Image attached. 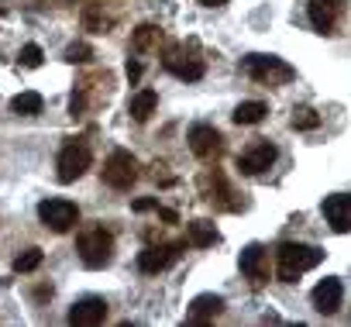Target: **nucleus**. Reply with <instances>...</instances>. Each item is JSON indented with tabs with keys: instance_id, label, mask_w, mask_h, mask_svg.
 Segmentation results:
<instances>
[{
	"instance_id": "f257e3e1",
	"label": "nucleus",
	"mask_w": 351,
	"mask_h": 327,
	"mask_svg": "<svg viewBox=\"0 0 351 327\" xmlns=\"http://www.w3.org/2000/svg\"><path fill=\"white\" fill-rule=\"evenodd\" d=\"M276 258H279V279H282V282H296L303 272H310L313 265L324 262V252H320L317 245L282 241L279 252H276Z\"/></svg>"
},
{
	"instance_id": "f03ea898",
	"label": "nucleus",
	"mask_w": 351,
	"mask_h": 327,
	"mask_svg": "<svg viewBox=\"0 0 351 327\" xmlns=\"http://www.w3.org/2000/svg\"><path fill=\"white\" fill-rule=\"evenodd\" d=\"M76 252H80V262L86 269H104L110 262V255H114V234L104 231V228H90V231L80 234Z\"/></svg>"
},
{
	"instance_id": "7ed1b4c3",
	"label": "nucleus",
	"mask_w": 351,
	"mask_h": 327,
	"mask_svg": "<svg viewBox=\"0 0 351 327\" xmlns=\"http://www.w3.org/2000/svg\"><path fill=\"white\" fill-rule=\"evenodd\" d=\"M245 73L258 83H269V86H282L289 80H296V69L289 62H282L279 56H248L245 59Z\"/></svg>"
},
{
	"instance_id": "20e7f679",
	"label": "nucleus",
	"mask_w": 351,
	"mask_h": 327,
	"mask_svg": "<svg viewBox=\"0 0 351 327\" xmlns=\"http://www.w3.org/2000/svg\"><path fill=\"white\" fill-rule=\"evenodd\" d=\"M38 217H42V224H45L49 231L66 234V231L76 228V221H80V207H76L73 200H66V197H49V200L38 204Z\"/></svg>"
},
{
	"instance_id": "39448f33",
	"label": "nucleus",
	"mask_w": 351,
	"mask_h": 327,
	"mask_svg": "<svg viewBox=\"0 0 351 327\" xmlns=\"http://www.w3.org/2000/svg\"><path fill=\"white\" fill-rule=\"evenodd\" d=\"M134 180H138V158L131 152H124V148L110 152L107 162H104V183L110 190H131Z\"/></svg>"
},
{
	"instance_id": "423d86ee",
	"label": "nucleus",
	"mask_w": 351,
	"mask_h": 327,
	"mask_svg": "<svg viewBox=\"0 0 351 327\" xmlns=\"http://www.w3.org/2000/svg\"><path fill=\"white\" fill-rule=\"evenodd\" d=\"M90 162H93L90 148H86L83 141H69V145L59 152V162H56V169H59L56 176H59V183H76L80 176H86Z\"/></svg>"
},
{
	"instance_id": "0eeeda50",
	"label": "nucleus",
	"mask_w": 351,
	"mask_h": 327,
	"mask_svg": "<svg viewBox=\"0 0 351 327\" xmlns=\"http://www.w3.org/2000/svg\"><path fill=\"white\" fill-rule=\"evenodd\" d=\"M107 320V300L104 296H83L69 306V324L73 327H97Z\"/></svg>"
},
{
	"instance_id": "6e6552de",
	"label": "nucleus",
	"mask_w": 351,
	"mask_h": 327,
	"mask_svg": "<svg viewBox=\"0 0 351 327\" xmlns=\"http://www.w3.org/2000/svg\"><path fill=\"white\" fill-rule=\"evenodd\" d=\"M306 14H310V25L320 35H334V28H337V21L344 14V0H310Z\"/></svg>"
},
{
	"instance_id": "1a4fd4ad",
	"label": "nucleus",
	"mask_w": 351,
	"mask_h": 327,
	"mask_svg": "<svg viewBox=\"0 0 351 327\" xmlns=\"http://www.w3.org/2000/svg\"><path fill=\"white\" fill-rule=\"evenodd\" d=\"M221 148H224V141H221V131L217 128H210V124H193L190 128V152L197 158L210 162V158L221 155Z\"/></svg>"
},
{
	"instance_id": "9d476101",
	"label": "nucleus",
	"mask_w": 351,
	"mask_h": 327,
	"mask_svg": "<svg viewBox=\"0 0 351 327\" xmlns=\"http://www.w3.org/2000/svg\"><path fill=\"white\" fill-rule=\"evenodd\" d=\"M272 162H276V145L272 141H255L241 158H238V169L245 176H262L265 169H272Z\"/></svg>"
},
{
	"instance_id": "9b49d317",
	"label": "nucleus",
	"mask_w": 351,
	"mask_h": 327,
	"mask_svg": "<svg viewBox=\"0 0 351 327\" xmlns=\"http://www.w3.org/2000/svg\"><path fill=\"white\" fill-rule=\"evenodd\" d=\"M324 221L337 231V234H348L351 231V193H334L324 200Z\"/></svg>"
},
{
	"instance_id": "f8f14e48",
	"label": "nucleus",
	"mask_w": 351,
	"mask_h": 327,
	"mask_svg": "<svg viewBox=\"0 0 351 327\" xmlns=\"http://www.w3.org/2000/svg\"><path fill=\"white\" fill-rule=\"evenodd\" d=\"M176 255H180V245H148L145 252H138V269L145 276H155V272L169 269L176 262Z\"/></svg>"
},
{
	"instance_id": "ddd939ff",
	"label": "nucleus",
	"mask_w": 351,
	"mask_h": 327,
	"mask_svg": "<svg viewBox=\"0 0 351 327\" xmlns=\"http://www.w3.org/2000/svg\"><path fill=\"white\" fill-rule=\"evenodd\" d=\"M241 272H245L255 286H262V282L269 279V252H265L258 241L245 245V252H241Z\"/></svg>"
},
{
	"instance_id": "4468645a",
	"label": "nucleus",
	"mask_w": 351,
	"mask_h": 327,
	"mask_svg": "<svg viewBox=\"0 0 351 327\" xmlns=\"http://www.w3.org/2000/svg\"><path fill=\"white\" fill-rule=\"evenodd\" d=\"M162 62H165V69H169L176 80L193 83V80H200V76H204V62H200V59H193V56H186V52H180V49H169Z\"/></svg>"
},
{
	"instance_id": "2eb2a0df",
	"label": "nucleus",
	"mask_w": 351,
	"mask_h": 327,
	"mask_svg": "<svg viewBox=\"0 0 351 327\" xmlns=\"http://www.w3.org/2000/svg\"><path fill=\"white\" fill-rule=\"evenodd\" d=\"M341 296H344V286H341V279H320L317 286H313V306L320 310V313H337V306H341Z\"/></svg>"
},
{
	"instance_id": "dca6fc26",
	"label": "nucleus",
	"mask_w": 351,
	"mask_h": 327,
	"mask_svg": "<svg viewBox=\"0 0 351 327\" xmlns=\"http://www.w3.org/2000/svg\"><path fill=\"white\" fill-rule=\"evenodd\" d=\"M221 310H224V296H217V293H200V296L190 303L186 320H190V324H204V320L217 317Z\"/></svg>"
},
{
	"instance_id": "f3484780",
	"label": "nucleus",
	"mask_w": 351,
	"mask_h": 327,
	"mask_svg": "<svg viewBox=\"0 0 351 327\" xmlns=\"http://www.w3.org/2000/svg\"><path fill=\"white\" fill-rule=\"evenodd\" d=\"M155 107H158V93H155V90H138V93L131 97V104H128V114H131L138 124H145V121L155 114Z\"/></svg>"
},
{
	"instance_id": "a211bd4d",
	"label": "nucleus",
	"mask_w": 351,
	"mask_h": 327,
	"mask_svg": "<svg viewBox=\"0 0 351 327\" xmlns=\"http://www.w3.org/2000/svg\"><path fill=\"white\" fill-rule=\"evenodd\" d=\"M265 114H269V104H265V100H245V104H238V107H234L231 121H234V124L252 128V124H262V121H265Z\"/></svg>"
},
{
	"instance_id": "6ab92c4d",
	"label": "nucleus",
	"mask_w": 351,
	"mask_h": 327,
	"mask_svg": "<svg viewBox=\"0 0 351 327\" xmlns=\"http://www.w3.org/2000/svg\"><path fill=\"white\" fill-rule=\"evenodd\" d=\"M186 241H190L193 248H210V245L221 241V234H217V228H214L210 221H193V224L186 228Z\"/></svg>"
},
{
	"instance_id": "aec40b11",
	"label": "nucleus",
	"mask_w": 351,
	"mask_h": 327,
	"mask_svg": "<svg viewBox=\"0 0 351 327\" xmlns=\"http://www.w3.org/2000/svg\"><path fill=\"white\" fill-rule=\"evenodd\" d=\"M42 107H45V100H42V93H35V90H25V93H18V97L11 100V110L21 114V117H35V114H42Z\"/></svg>"
},
{
	"instance_id": "412c9836",
	"label": "nucleus",
	"mask_w": 351,
	"mask_h": 327,
	"mask_svg": "<svg viewBox=\"0 0 351 327\" xmlns=\"http://www.w3.org/2000/svg\"><path fill=\"white\" fill-rule=\"evenodd\" d=\"M158 42H162V28H155V25H141L131 35V49L134 52H152V49H158Z\"/></svg>"
},
{
	"instance_id": "4be33fe9",
	"label": "nucleus",
	"mask_w": 351,
	"mask_h": 327,
	"mask_svg": "<svg viewBox=\"0 0 351 327\" xmlns=\"http://www.w3.org/2000/svg\"><path fill=\"white\" fill-rule=\"evenodd\" d=\"M289 124H293L296 131H313V128H320V114L310 110V107H296L293 117H289Z\"/></svg>"
},
{
	"instance_id": "5701e85b",
	"label": "nucleus",
	"mask_w": 351,
	"mask_h": 327,
	"mask_svg": "<svg viewBox=\"0 0 351 327\" xmlns=\"http://www.w3.org/2000/svg\"><path fill=\"white\" fill-rule=\"evenodd\" d=\"M38 265H42V248H25L14 258V272H35Z\"/></svg>"
},
{
	"instance_id": "b1692460",
	"label": "nucleus",
	"mask_w": 351,
	"mask_h": 327,
	"mask_svg": "<svg viewBox=\"0 0 351 327\" xmlns=\"http://www.w3.org/2000/svg\"><path fill=\"white\" fill-rule=\"evenodd\" d=\"M42 59H45V52H42L38 45H25V49H21V56H18V62H21L25 69H38V66H42Z\"/></svg>"
},
{
	"instance_id": "393cba45",
	"label": "nucleus",
	"mask_w": 351,
	"mask_h": 327,
	"mask_svg": "<svg viewBox=\"0 0 351 327\" xmlns=\"http://www.w3.org/2000/svg\"><path fill=\"white\" fill-rule=\"evenodd\" d=\"M83 25H86L90 32H107V28H110V18L97 14V8H86V11H83Z\"/></svg>"
},
{
	"instance_id": "a878e982",
	"label": "nucleus",
	"mask_w": 351,
	"mask_h": 327,
	"mask_svg": "<svg viewBox=\"0 0 351 327\" xmlns=\"http://www.w3.org/2000/svg\"><path fill=\"white\" fill-rule=\"evenodd\" d=\"M90 59H93V49L83 45V42H73L66 49V62H90Z\"/></svg>"
},
{
	"instance_id": "bb28decb",
	"label": "nucleus",
	"mask_w": 351,
	"mask_h": 327,
	"mask_svg": "<svg viewBox=\"0 0 351 327\" xmlns=\"http://www.w3.org/2000/svg\"><path fill=\"white\" fill-rule=\"evenodd\" d=\"M124 73H128V80H131V83H138L145 69H141V62H138V59H128V69H124Z\"/></svg>"
},
{
	"instance_id": "cd10ccee",
	"label": "nucleus",
	"mask_w": 351,
	"mask_h": 327,
	"mask_svg": "<svg viewBox=\"0 0 351 327\" xmlns=\"http://www.w3.org/2000/svg\"><path fill=\"white\" fill-rule=\"evenodd\" d=\"M131 207H134L138 214H145V210H158V200H148V197H145V200H134Z\"/></svg>"
},
{
	"instance_id": "c85d7f7f",
	"label": "nucleus",
	"mask_w": 351,
	"mask_h": 327,
	"mask_svg": "<svg viewBox=\"0 0 351 327\" xmlns=\"http://www.w3.org/2000/svg\"><path fill=\"white\" fill-rule=\"evenodd\" d=\"M158 217H162V221H169V224H176V210H165V207H158Z\"/></svg>"
},
{
	"instance_id": "c756f323",
	"label": "nucleus",
	"mask_w": 351,
	"mask_h": 327,
	"mask_svg": "<svg viewBox=\"0 0 351 327\" xmlns=\"http://www.w3.org/2000/svg\"><path fill=\"white\" fill-rule=\"evenodd\" d=\"M197 4H204V8H221V4H228V0H197Z\"/></svg>"
}]
</instances>
